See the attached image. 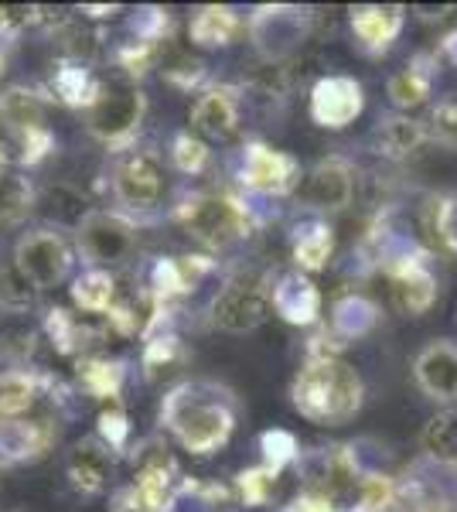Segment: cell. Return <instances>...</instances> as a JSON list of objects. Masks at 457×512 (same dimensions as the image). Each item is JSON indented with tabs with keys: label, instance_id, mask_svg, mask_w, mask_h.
I'll return each instance as SVG.
<instances>
[{
	"label": "cell",
	"instance_id": "cell-1",
	"mask_svg": "<svg viewBox=\"0 0 457 512\" xmlns=\"http://www.w3.org/2000/svg\"><path fill=\"white\" fill-rule=\"evenodd\" d=\"M362 396V376L338 355L335 359H307L290 386L297 414L321 427H338L352 420L362 410Z\"/></svg>",
	"mask_w": 457,
	"mask_h": 512
},
{
	"label": "cell",
	"instance_id": "cell-2",
	"mask_svg": "<svg viewBox=\"0 0 457 512\" xmlns=\"http://www.w3.org/2000/svg\"><path fill=\"white\" fill-rule=\"evenodd\" d=\"M161 417L174 431V437L185 444V451L191 454L219 451L232 437V427H236V417H232L229 403L202 383L174 386V390L164 396Z\"/></svg>",
	"mask_w": 457,
	"mask_h": 512
},
{
	"label": "cell",
	"instance_id": "cell-3",
	"mask_svg": "<svg viewBox=\"0 0 457 512\" xmlns=\"http://www.w3.org/2000/svg\"><path fill=\"white\" fill-rule=\"evenodd\" d=\"M178 222L188 229L195 239L209 246H229L249 236V209L239 198L222 195V192H202L191 195L178 205Z\"/></svg>",
	"mask_w": 457,
	"mask_h": 512
},
{
	"label": "cell",
	"instance_id": "cell-4",
	"mask_svg": "<svg viewBox=\"0 0 457 512\" xmlns=\"http://www.w3.org/2000/svg\"><path fill=\"white\" fill-rule=\"evenodd\" d=\"M147 113V99L134 86V82H96V93L86 106V123L89 134L99 137L103 144H123L134 137Z\"/></svg>",
	"mask_w": 457,
	"mask_h": 512
},
{
	"label": "cell",
	"instance_id": "cell-5",
	"mask_svg": "<svg viewBox=\"0 0 457 512\" xmlns=\"http://www.w3.org/2000/svg\"><path fill=\"white\" fill-rule=\"evenodd\" d=\"M14 270L35 291H48L72 274V250L55 229H31L14 246Z\"/></svg>",
	"mask_w": 457,
	"mask_h": 512
},
{
	"label": "cell",
	"instance_id": "cell-6",
	"mask_svg": "<svg viewBox=\"0 0 457 512\" xmlns=\"http://www.w3.org/2000/svg\"><path fill=\"white\" fill-rule=\"evenodd\" d=\"M76 243L79 253L86 256L89 263L99 267H116L123 263L137 246V226L120 212H86L76 222Z\"/></svg>",
	"mask_w": 457,
	"mask_h": 512
},
{
	"label": "cell",
	"instance_id": "cell-7",
	"mask_svg": "<svg viewBox=\"0 0 457 512\" xmlns=\"http://www.w3.org/2000/svg\"><path fill=\"white\" fill-rule=\"evenodd\" d=\"M246 28H249V38H253L256 52L273 65V62L290 59V55L304 45L307 31H311V14L301 11V7H287V4L256 7Z\"/></svg>",
	"mask_w": 457,
	"mask_h": 512
},
{
	"label": "cell",
	"instance_id": "cell-8",
	"mask_svg": "<svg viewBox=\"0 0 457 512\" xmlns=\"http://www.w3.org/2000/svg\"><path fill=\"white\" fill-rule=\"evenodd\" d=\"M355 195V171L348 161L328 158L297 181V198L314 212H342Z\"/></svg>",
	"mask_w": 457,
	"mask_h": 512
},
{
	"label": "cell",
	"instance_id": "cell-9",
	"mask_svg": "<svg viewBox=\"0 0 457 512\" xmlns=\"http://www.w3.org/2000/svg\"><path fill=\"white\" fill-rule=\"evenodd\" d=\"M365 110L362 82L348 76H324L311 89V117L324 130H342L355 123Z\"/></svg>",
	"mask_w": 457,
	"mask_h": 512
},
{
	"label": "cell",
	"instance_id": "cell-10",
	"mask_svg": "<svg viewBox=\"0 0 457 512\" xmlns=\"http://www.w3.org/2000/svg\"><path fill=\"white\" fill-rule=\"evenodd\" d=\"M270 315V294H263L256 284H243V280H236V284L222 287L219 297L212 301V321L222 328V332H253V328H260L263 321Z\"/></svg>",
	"mask_w": 457,
	"mask_h": 512
},
{
	"label": "cell",
	"instance_id": "cell-11",
	"mask_svg": "<svg viewBox=\"0 0 457 512\" xmlns=\"http://www.w3.org/2000/svg\"><path fill=\"white\" fill-rule=\"evenodd\" d=\"M301 181V168L284 151H273L267 144H249L243 154V185L260 195H287Z\"/></svg>",
	"mask_w": 457,
	"mask_h": 512
},
{
	"label": "cell",
	"instance_id": "cell-12",
	"mask_svg": "<svg viewBox=\"0 0 457 512\" xmlns=\"http://www.w3.org/2000/svg\"><path fill=\"white\" fill-rule=\"evenodd\" d=\"M113 195L127 209H154L164 195V168L151 154H130L113 175Z\"/></svg>",
	"mask_w": 457,
	"mask_h": 512
},
{
	"label": "cell",
	"instance_id": "cell-13",
	"mask_svg": "<svg viewBox=\"0 0 457 512\" xmlns=\"http://www.w3.org/2000/svg\"><path fill=\"white\" fill-rule=\"evenodd\" d=\"M52 420H28V417H0V461L21 465L35 461L55 444Z\"/></svg>",
	"mask_w": 457,
	"mask_h": 512
},
{
	"label": "cell",
	"instance_id": "cell-14",
	"mask_svg": "<svg viewBox=\"0 0 457 512\" xmlns=\"http://www.w3.org/2000/svg\"><path fill=\"white\" fill-rule=\"evenodd\" d=\"M65 475L76 485L79 492L96 495L110 485L113 475V451L106 448L99 437H86V441H76L72 451L65 454Z\"/></svg>",
	"mask_w": 457,
	"mask_h": 512
},
{
	"label": "cell",
	"instance_id": "cell-15",
	"mask_svg": "<svg viewBox=\"0 0 457 512\" xmlns=\"http://www.w3.org/2000/svg\"><path fill=\"white\" fill-rule=\"evenodd\" d=\"M413 376L430 400H457V345L430 342L413 362Z\"/></svg>",
	"mask_w": 457,
	"mask_h": 512
},
{
	"label": "cell",
	"instance_id": "cell-16",
	"mask_svg": "<svg viewBox=\"0 0 457 512\" xmlns=\"http://www.w3.org/2000/svg\"><path fill=\"white\" fill-rule=\"evenodd\" d=\"M270 308L290 325H314L321 315V294L304 274H284L270 291Z\"/></svg>",
	"mask_w": 457,
	"mask_h": 512
},
{
	"label": "cell",
	"instance_id": "cell-17",
	"mask_svg": "<svg viewBox=\"0 0 457 512\" xmlns=\"http://www.w3.org/2000/svg\"><path fill=\"white\" fill-rule=\"evenodd\" d=\"M236 123H239V103L229 86L205 89V93L195 99V106H191V127L212 140L232 137L236 134Z\"/></svg>",
	"mask_w": 457,
	"mask_h": 512
},
{
	"label": "cell",
	"instance_id": "cell-18",
	"mask_svg": "<svg viewBox=\"0 0 457 512\" xmlns=\"http://www.w3.org/2000/svg\"><path fill=\"white\" fill-rule=\"evenodd\" d=\"M389 277H393L396 304H400L406 315H423V311H430V304L437 301V280L420 256L417 260H403V263H396V267H389Z\"/></svg>",
	"mask_w": 457,
	"mask_h": 512
},
{
	"label": "cell",
	"instance_id": "cell-19",
	"mask_svg": "<svg viewBox=\"0 0 457 512\" xmlns=\"http://www.w3.org/2000/svg\"><path fill=\"white\" fill-rule=\"evenodd\" d=\"M212 270V263L205 256H164L154 263V297L161 304H168L171 297L188 294L198 287V280Z\"/></svg>",
	"mask_w": 457,
	"mask_h": 512
},
{
	"label": "cell",
	"instance_id": "cell-20",
	"mask_svg": "<svg viewBox=\"0 0 457 512\" xmlns=\"http://www.w3.org/2000/svg\"><path fill=\"white\" fill-rule=\"evenodd\" d=\"M352 31L369 52H382L396 41L403 31V7H355L352 11Z\"/></svg>",
	"mask_w": 457,
	"mask_h": 512
},
{
	"label": "cell",
	"instance_id": "cell-21",
	"mask_svg": "<svg viewBox=\"0 0 457 512\" xmlns=\"http://www.w3.org/2000/svg\"><path fill=\"white\" fill-rule=\"evenodd\" d=\"M0 123L11 137L45 127V99L28 86H11L0 93Z\"/></svg>",
	"mask_w": 457,
	"mask_h": 512
},
{
	"label": "cell",
	"instance_id": "cell-22",
	"mask_svg": "<svg viewBox=\"0 0 457 512\" xmlns=\"http://www.w3.org/2000/svg\"><path fill=\"white\" fill-rule=\"evenodd\" d=\"M427 140V130L423 123L410 120V117H382L372 130V144L382 158H393V161H403L410 154L420 151V144Z\"/></svg>",
	"mask_w": 457,
	"mask_h": 512
},
{
	"label": "cell",
	"instance_id": "cell-23",
	"mask_svg": "<svg viewBox=\"0 0 457 512\" xmlns=\"http://www.w3.org/2000/svg\"><path fill=\"white\" fill-rule=\"evenodd\" d=\"M239 28H243V24H239V14L232 11V7L209 4V7H198V11L191 14L188 35L202 48H222L239 35Z\"/></svg>",
	"mask_w": 457,
	"mask_h": 512
},
{
	"label": "cell",
	"instance_id": "cell-24",
	"mask_svg": "<svg viewBox=\"0 0 457 512\" xmlns=\"http://www.w3.org/2000/svg\"><path fill=\"white\" fill-rule=\"evenodd\" d=\"M379 321V308L369 301L365 294H345L335 301L331 308V335L345 338V342H355V338L369 335Z\"/></svg>",
	"mask_w": 457,
	"mask_h": 512
},
{
	"label": "cell",
	"instance_id": "cell-25",
	"mask_svg": "<svg viewBox=\"0 0 457 512\" xmlns=\"http://www.w3.org/2000/svg\"><path fill=\"white\" fill-rule=\"evenodd\" d=\"M45 383L48 379H41L31 369H7V373H0V417L28 414Z\"/></svg>",
	"mask_w": 457,
	"mask_h": 512
},
{
	"label": "cell",
	"instance_id": "cell-26",
	"mask_svg": "<svg viewBox=\"0 0 457 512\" xmlns=\"http://www.w3.org/2000/svg\"><path fill=\"white\" fill-rule=\"evenodd\" d=\"M72 301L76 308L89 311V315H103L116 304V280L106 270H86L82 277H76L72 284Z\"/></svg>",
	"mask_w": 457,
	"mask_h": 512
},
{
	"label": "cell",
	"instance_id": "cell-27",
	"mask_svg": "<svg viewBox=\"0 0 457 512\" xmlns=\"http://www.w3.org/2000/svg\"><path fill=\"white\" fill-rule=\"evenodd\" d=\"M45 332H48L52 345L62 355L86 352V345H93V338H96L93 328L82 325V321H76V318L69 315V311H62V308H52L45 315Z\"/></svg>",
	"mask_w": 457,
	"mask_h": 512
},
{
	"label": "cell",
	"instance_id": "cell-28",
	"mask_svg": "<svg viewBox=\"0 0 457 512\" xmlns=\"http://www.w3.org/2000/svg\"><path fill=\"white\" fill-rule=\"evenodd\" d=\"M79 383L89 396L116 400L123 390V362L120 359H79Z\"/></svg>",
	"mask_w": 457,
	"mask_h": 512
},
{
	"label": "cell",
	"instance_id": "cell-29",
	"mask_svg": "<svg viewBox=\"0 0 457 512\" xmlns=\"http://www.w3.org/2000/svg\"><path fill=\"white\" fill-rule=\"evenodd\" d=\"M386 93H389V103L396 110H413V106L427 103L430 96V72L420 69V62L406 65V69L393 72L386 82Z\"/></svg>",
	"mask_w": 457,
	"mask_h": 512
},
{
	"label": "cell",
	"instance_id": "cell-30",
	"mask_svg": "<svg viewBox=\"0 0 457 512\" xmlns=\"http://www.w3.org/2000/svg\"><path fill=\"white\" fill-rule=\"evenodd\" d=\"M48 89H52L58 103H65V106H89V99L96 93V82L89 79V69L82 62H65L55 69L52 86Z\"/></svg>",
	"mask_w": 457,
	"mask_h": 512
},
{
	"label": "cell",
	"instance_id": "cell-31",
	"mask_svg": "<svg viewBox=\"0 0 457 512\" xmlns=\"http://www.w3.org/2000/svg\"><path fill=\"white\" fill-rule=\"evenodd\" d=\"M331 250H335V233H331V226L311 222V226H304V233L297 236L294 260H297V267H304V270H321V267H328Z\"/></svg>",
	"mask_w": 457,
	"mask_h": 512
},
{
	"label": "cell",
	"instance_id": "cell-32",
	"mask_svg": "<svg viewBox=\"0 0 457 512\" xmlns=\"http://www.w3.org/2000/svg\"><path fill=\"white\" fill-rule=\"evenodd\" d=\"M423 451L440 465H457V414H437L423 427Z\"/></svg>",
	"mask_w": 457,
	"mask_h": 512
},
{
	"label": "cell",
	"instance_id": "cell-33",
	"mask_svg": "<svg viewBox=\"0 0 457 512\" xmlns=\"http://www.w3.org/2000/svg\"><path fill=\"white\" fill-rule=\"evenodd\" d=\"M31 205H35V188L28 178H0V222H21L31 212Z\"/></svg>",
	"mask_w": 457,
	"mask_h": 512
},
{
	"label": "cell",
	"instance_id": "cell-34",
	"mask_svg": "<svg viewBox=\"0 0 457 512\" xmlns=\"http://www.w3.org/2000/svg\"><path fill=\"white\" fill-rule=\"evenodd\" d=\"M236 489H239L243 506H263V502L273 495V489H277V472L267 465L246 468V472H239V478H236Z\"/></svg>",
	"mask_w": 457,
	"mask_h": 512
},
{
	"label": "cell",
	"instance_id": "cell-35",
	"mask_svg": "<svg viewBox=\"0 0 457 512\" xmlns=\"http://www.w3.org/2000/svg\"><path fill=\"white\" fill-rule=\"evenodd\" d=\"M263 448V465L273 468V472H284L290 461H297V437L290 431H267L260 437Z\"/></svg>",
	"mask_w": 457,
	"mask_h": 512
},
{
	"label": "cell",
	"instance_id": "cell-36",
	"mask_svg": "<svg viewBox=\"0 0 457 512\" xmlns=\"http://www.w3.org/2000/svg\"><path fill=\"white\" fill-rule=\"evenodd\" d=\"M171 158L178 164V171H185V175H198V171L209 164V147H205V140L191 137V134H178L171 144Z\"/></svg>",
	"mask_w": 457,
	"mask_h": 512
},
{
	"label": "cell",
	"instance_id": "cell-37",
	"mask_svg": "<svg viewBox=\"0 0 457 512\" xmlns=\"http://www.w3.org/2000/svg\"><path fill=\"white\" fill-rule=\"evenodd\" d=\"M430 137L444 147H457V96L440 99L430 113Z\"/></svg>",
	"mask_w": 457,
	"mask_h": 512
},
{
	"label": "cell",
	"instance_id": "cell-38",
	"mask_svg": "<svg viewBox=\"0 0 457 512\" xmlns=\"http://www.w3.org/2000/svg\"><path fill=\"white\" fill-rule=\"evenodd\" d=\"M14 144H18V161L31 168V164H41L48 154H52L55 137L48 127H38V130H28V134H18L14 137Z\"/></svg>",
	"mask_w": 457,
	"mask_h": 512
},
{
	"label": "cell",
	"instance_id": "cell-39",
	"mask_svg": "<svg viewBox=\"0 0 457 512\" xmlns=\"http://www.w3.org/2000/svg\"><path fill=\"white\" fill-rule=\"evenodd\" d=\"M205 65L198 62V59H188L185 52H171V59H164V79L174 82V86H181V89H191V86H198L205 76Z\"/></svg>",
	"mask_w": 457,
	"mask_h": 512
},
{
	"label": "cell",
	"instance_id": "cell-40",
	"mask_svg": "<svg viewBox=\"0 0 457 512\" xmlns=\"http://www.w3.org/2000/svg\"><path fill=\"white\" fill-rule=\"evenodd\" d=\"M35 301V287L24 280L18 270H7V274H0V304L4 308H28V304Z\"/></svg>",
	"mask_w": 457,
	"mask_h": 512
},
{
	"label": "cell",
	"instance_id": "cell-41",
	"mask_svg": "<svg viewBox=\"0 0 457 512\" xmlns=\"http://www.w3.org/2000/svg\"><path fill=\"white\" fill-rule=\"evenodd\" d=\"M127 437H130V420L120 407L103 410V414H99V441H103L106 448L120 451L123 444H127Z\"/></svg>",
	"mask_w": 457,
	"mask_h": 512
},
{
	"label": "cell",
	"instance_id": "cell-42",
	"mask_svg": "<svg viewBox=\"0 0 457 512\" xmlns=\"http://www.w3.org/2000/svg\"><path fill=\"white\" fill-rule=\"evenodd\" d=\"M38 21H41V7H28V4L0 7V35H18V31L31 28Z\"/></svg>",
	"mask_w": 457,
	"mask_h": 512
},
{
	"label": "cell",
	"instance_id": "cell-43",
	"mask_svg": "<svg viewBox=\"0 0 457 512\" xmlns=\"http://www.w3.org/2000/svg\"><path fill=\"white\" fill-rule=\"evenodd\" d=\"M171 359H178V338L174 335H157L147 342V349H144L147 369H161V366H168Z\"/></svg>",
	"mask_w": 457,
	"mask_h": 512
},
{
	"label": "cell",
	"instance_id": "cell-44",
	"mask_svg": "<svg viewBox=\"0 0 457 512\" xmlns=\"http://www.w3.org/2000/svg\"><path fill=\"white\" fill-rule=\"evenodd\" d=\"M440 52H444V59H447V62L457 65V28H454V31H447V35H444V41H440Z\"/></svg>",
	"mask_w": 457,
	"mask_h": 512
},
{
	"label": "cell",
	"instance_id": "cell-45",
	"mask_svg": "<svg viewBox=\"0 0 457 512\" xmlns=\"http://www.w3.org/2000/svg\"><path fill=\"white\" fill-rule=\"evenodd\" d=\"M120 7H82V14H93V18H106V14H116Z\"/></svg>",
	"mask_w": 457,
	"mask_h": 512
},
{
	"label": "cell",
	"instance_id": "cell-46",
	"mask_svg": "<svg viewBox=\"0 0 457 512\" xmlns=\"http://www.w3.org/2000/svg\"><path fill=\"white\" fill-rule=\"evenodd\" d=\"M7 161H11L7 158V147L0 144V178H7Z\"/></svg>",
	"mask_w": 457,
	"mask_h": 512
},
{
	"label": "cell",
	"instance_id": "cell-47",
	"mask_svg": "<svg viewBox=\"0 0 457 512\" xmlns=\"http://www.w3.org/2000/svg\"><path fill=\"white\" fill-rule=\"evenodd\" d=\"M4 65H7V59H4V52H0V76H4Z\"/></svg>",
	"mask_w": 457,
	"mask_h": 512
}]
</instances>
